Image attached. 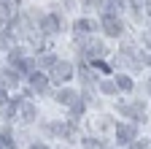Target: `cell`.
<instances>
[{
  "mask_svg": "<svg viewBox=\"0 0 151 149\" xmlns=\"http://www.w3.org/2000/svg\"><path fill=\"white\" fill-rule=\"evenodd\" d=\"M8 117H11V119H16V122H22V125H27V122H32V119H35V106H32L30 100H24V98H19V100L11 106Z\"/></svg>",
  "mask_w": 151,
  "mask_h": 149,
  "instance_id": "1",
  "label": "cell"
},
{
  "mask_svg": "<svg viewBox=\"0 0 151 149\" xmlns=\"http://www.w3.org/2000/svg\"><path fill=\"white\" fill-rule=\"evenodd\" d=\"M70 76H73V65H70V63H54V65H51V79H54L57 84L70 81Z\"/></svg>",
  "mask_w": 151,
  "mask_h": 149,
  "instance_id": "2",
  "label": "cell"
},
{
  "mask_svg": "<svg viewBox=\"0 0 151 149\" xmlns=\"http://www.w3.org/2000/svg\"><path fill=\"white\" fill-rule=\"evenodd\" d=\"M100 27L108 33V35H122V22L116 19V16H113V14H103V19H100Z\"/></svg>",
  "mask_w": 151,
  "mask_h": 149,
  "instance_id": "3",
  "label": "cell"
},
{
  "mask_svg": "<svg viewBox=\"0 0 151 149\" xmlns=\"http://www.w3.org/2000/svg\"><path fill=\"white\" fill-rule=\"evenodd\" d=\"M84 54H86V57H103V54H105V49H103V44L100 41H94V38H89V41H84Z\"/></svg>",
  "mask_w": 151,
  "mask_h": 149,
  "instance_id": "4",
  "label": "cell"
},
{
  "mask_svg": "<svg viewBox=\"0 0 151 149\" xmlns=\"http://www.w3.org/2000/svg\"><path fill=\"white\" fill-rule=\"evenodd\" d=\"M41 33H46V35H54V33H60V19H57L54 14L43 16V19H41Z\"/></svg>",
  "mask_w": 151,
  "mask_h": 149,
  "instance_id": "5",
  "label": "cell"
},
{
  "mask_svg": "<svg viewBox=\"0 0 151 149\" xmlns=\"http://www.w3.org/2000/svg\"><path fill=\"white\" fill-rule=\"evenodd\" d=\"M119 108H122V114H127V117H132V119H138V122H143V103H132V106L122 103Z\"/></svg>",
  "mask_w": 151,
  "mask_h": 149,
  "instance_id": "6",
  "label": "cell"
},
{
  "mask_svg": "<svg viewBox=\"0 0 151 149\" xmlns=\"http://www.w3.org/2000/svg\"><path fill=\"white\" fill-rule=\"evenodd\" d=\"M49 130L54 136H65V138H70L73 136V130H76V122H70V125H62V122H51L49 125Z\"/></svg>",
  "mask_w": 151,
  "mask_h": 149,
  "instance_id": "7",
  "label": "cell"
},
{
  "mask_svg": "<svg viewBox=\"0 0 151 149\" xmlns=\"http://www.w3.org/2000/svg\"><path fill=\"white\" fill-rule=\"evenodd\" d=\"M116 136H119V144H132V138H135V127H132V125H119L116 127Z\"/></svg>",
  "mask_w": 151,
  "mask_h": 149,
  "instance_id": "8",
  "label": "cell"
},
{
  "mask_svg": "<svg viewBox=\"0 0 151 149\" xmlns=\"http://www.w3.org/2000/svg\"><path fill=\"white\" fill-rule=\"evenodd\" d=\"M57 103L76 106V103H78V92H73V89H60V92H57Z\"/></svg>",
  "mask_w": 151,
  "mask_h": 149,
  "instance_id": "9",
  "label": "cell"
},
{
  "mask_svg": "<svg viewBox=\"0 0 151 149\" xmlns=\"http://www.w3.org/2000/svg\"><path fill=\"white\" fill-rule=\"evenodd\" d=\"M30 84H32V89H38V92H46L49 79L43 76V73H32V76H30Z\"/></svg>",
  "mask_w": 151,
  "mask_h": 149,
  "instance_id": "10",
  "label": "cell"
},
{
  "mask_svg": "<svg viewBox=\"0 0 151 149\" xmlns=\"http://www.w3.org/2000/svg\"><path fill=\"white\" fill-rule=\"evenodd\" d=\"M94 27H97V25H94V22H89V19H81V22H76V25H73L76 35H89Z\"/></svg>",
  "mask_w": 151,
  "mask_h": 149,
  "instance_id": "11",
  "label": "cell"
},
{
  "mask_svg": "<svg viewBox=\"0 0 151 149\" xmlns=\"http://www.w3.org/2000/svg\"><path fill=\"white\" fill-rule=\"evenodd\" d=\"M0 81H3V87H16V81H19V76H16V71H11V68H6V71H3V76H0Z\"/></svg>",
  "mask_w": 151,
  "mask_h": 149,
  "instance_id": "12",
  "label": "cell"
},
{
  "mask_svg": "<svg viewBox=\"0 0 151 149\" xmlns=\"http://www.w3.org/2000/svg\"><path fill=\"white\" fill-rule=\"evenodd\" d=\"M116 87L129 92V89H132V79H129V76H122V73H119V79H116Z\"/></svg>",
  "mask_w": 151,
  "mask_h": 149,
  "instance_id": "13",
  "label": "cell"
},
{
  "mask_svg": "<svg viewBox=\"0 0 151 149\" xmlns=\"http://www.w3.org/2000/svg\"><path fill=\"white\" fill-rule=\"evenodd\" d=\"M100 89L105 92V95H113V92H116V84L113 81H100Z\"/></svg>",
  "mask_w": 151,
  "mask_h": 149,
  "instance_id": "14",
  "label": "cell"
},
{
  "mask_svg": "<svg viewBox=\"0 0 151 149\" xmlns=\"http://www.w3.org/2000/svg\"><path fill=\"white\" fill-rule=\"evenodd\" d=\"M84 146L86 149H103V141H97V138H84Z\"/></svg>",
  "mask_w": 151,
  "mask_h": 149,
  "instance_id": "15",
  "label": "cell"
},
{
  "mask_svg": "<svg viewBox=\"0 0 151 149\" xmlns=\"http://www.w3.org/2000/svg\"><path fill=\"white\" fill-rule=\"evenodd\" d=\"M94 68H97V71H100V73H111V68H108V65H105V63H100V60H97V63H94Z\"/></svg>",
  "mask_w": 151,
  "mask_h": 149,
  "instance_id": "16",
  "label": "cell"
},
{
  "mask_svg": "<svg viewBox=\"0 0 151 149\" xmlns=\"http://www.w3.org/2000/svg\"><path fill=\"white\" fill-rule=\"evenodd\" d=\"M129 149H148V141H135V144H129Z\"/></svg>",
  "mask_w": 151,
  "mask_h": 149,
  "instance_id": "17",
  "label": "cell"
},
{
  "mask_svg": "<svg viewBox=\"0 0 151 149\" xmlns=\"http://www.w3.org/2000/svg\"><path fill=\"white\" fill-rule=\"evenodd\" d=\"M19 3H22V0H3V6H6V8H11V6H14V8H16V6H19Z\"/></svg>",
  "mask_w": 151,
  "mask_h": 149,
  "instance_id": "18",
  "label": "cell"
},
{
  "mask_svg": "<svg viewBox=\"0 0 151 149\" xmlns=\"http://www.w3.org/2000/svg\"><path fill=\"white\" fill-rule=\"evenodd\" d=\"M41 65H54V57H51V54H46V57L41 60Z\"/></svg>",
  "mask_w": 151,
  "mask_h": 149,
  "instance_id": "19",
  "label": "cell"
},
{
  "mask_svg": "<svg viewBox=\"0 0 151 149\" xmlns=\"http://www.w3.org/2000/svg\"><path fill=\"white\" fill-rule=\"evenodd\" d=\"M0 103H8V95H6V89H0Z\"/></svg>",
  "mask_w": 151,
  "mask_h": 149,
  "instance_id": "20",
  "label": "cell"
},
{
  "mask_svg": "<svg viewBox=\"0 0 151 149\" xmlns=\"http://www.w3.org/2000/svg\"><path fill=\"white\" fill-rule=\"evenodd\" d=\"M30 149H49V146H43V144H32Z\"/></svg>",
  "mask_w": 151,
  "mask_h": 149,
  "instance_id": "21",
  "label": "cell"
},
{
  "mask_svg": "<svg viewBox=\"0 0 151 149\" xmlns=\"http://www.w3.org/2000/svg\"><path fill=\"white\" fill-rule=\"evenodd\" d=\"M0 149H8V146H6V144H3V138H0Z\"/></svg>",
  "mask_w": 151,
  "mask_h": 149,
  "instance_id": "22",
  "label": "cell"
},
{
  "mask_svg": "<svg viewBox=\"0 0 151 149\" xmlns=\"http://www.w3.org/2000/svg\"><path fill=\"white\" fill-rule=\"evenodd\" d=\"M148 92H151V79H148Z\"/></svg>",
  "mask_w": 151,
  "mask_h": 149,
  "instance_id": "23",
  "label": "cell"
}]
</instances>
